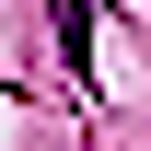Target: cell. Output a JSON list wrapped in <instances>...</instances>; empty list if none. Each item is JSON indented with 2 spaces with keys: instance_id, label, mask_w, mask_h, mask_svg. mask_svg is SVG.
<instances>
[{
  "instance_id": "6da1fadb",
  "label": "cell",
  "mask_w": 151,
  "mask_h": 151,
  "mask_svg": "<svg viewBox=\"0 0 151 151\" xmlns=\"http://www.w3.org/2000/svg\"><path fill=\"white\" fill-rule=\"evenodd\" d=\"M58 47H70V70H93V12L81 0H58Z\"/></svg>"
}]
</instances>
